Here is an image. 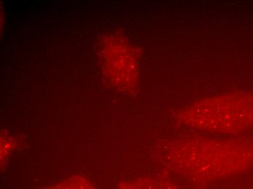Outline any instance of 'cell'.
Segmentation results:
<instances>
[{"label":"cell","mask_w":253,"mask_h":189,"mask_svg":"<svg viewBox=\"0 0 253 189\" xmlns=\"http://www.w3.org/2000/svg\"><path fill=\"white\" fill-rule=\"evenodd\" d=\"M166 163L178 176L194 181L232 178L253 167V141L242 138L178 140L168 149Z\"/></svg>","instance_id":"6da1fadb"},{"label":"cell","mask_w":253,"mask_h":189,"mask_svg":"<svg viewBox=\"0 0 253 189\" xmlns=\"http://www.w3.org/2000/svg\"><path fill=\"white\" fill-rule=\"evenodd\" d=\"M178 119L197 130L238 134L253 127V95L230 93L203 100L184 109Z\"/></svg>","instance_id":"7a4b0ae2"},{"label":"cell","mask_w":253,"mask_h":189,"mask_svg":"<svg viewBox=\"0 0 253 189\" xmlns=\"http://www.w3.org/2000/svg\"><path fill=\"white\" fill-rule=\"evenodd\" d=\"M118 189H178L174 184L163 180L139 178L120 184Z\"/></svg>","instance_id":"3957f363"},{"label":"cell","mask_w":253,"mask_h":189,"mask_svg":"<svg viewBox=\"0 0 253 189\" xmlns=\"http://www.w3.org/2000/svg\"><path fill=\"white\" fill-rule=\"evenodd\" d=\"M43 189H95L89 181L84 178H72L62 183Z\"/></svg>","instance_id":"277c9868"}]
</instances>
